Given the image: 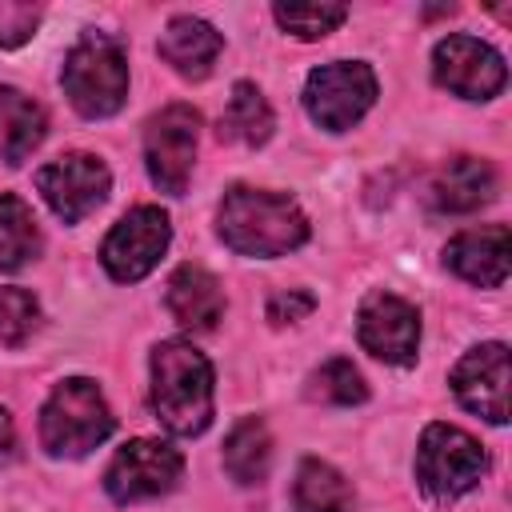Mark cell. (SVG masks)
Listing matches in <instances>:
<instances>
[{
  "label": "cell",
  "instance_id": "obj_1",
  "mask_svg": "<svg viewBox=\"0 0 512 512\" xmlns=\"http://www.w3.org/2000/svg\"><path fill=\"white\" fill-rule=\"evenodd\" d=\"M220 240L240 256H288L308 240V216L284 192L232 184L216 212Z\"/></svg>",
  "mask_w": 512,
  "mask_h": 512
},
{
  "label": "cell",
  "instance_id": "obj_2",
  "mask_svg": "<svg viewBox=\"0 0 512 512\" xmlns=\"http://www.w3.org/2000/svg\"><path fill=\"white\" fill-rule=\"evenodd\" d=\"M152 412L172 436H200L212 424V364L188 340L152 348Z\"/></svg>",
  "mask_w": 512,
  "mask_h": 512
},
{
  "label": "cell",
  "instance_id": "obj_3",
  "mask_svg": "<svg viewBox=\"0 0 512 512\" xmlns=\"http://www.w3.org/2000/svg\"><path fill=\"white\" fill-rule=\"evenodd\" d=\"M112 428H116L112 408L100 384L88 376L60 380L40 408V444L48 456H64V460L88 456L112 436Z\"/></svg>",
  "mask_w": 512,
  "mask_h": 512
},
{
  "label": "cell",
  "instance_id": "obj_4",
  "mask_svg": "<svg viewBox=\"0 0 512 512\" xmlns=\"http://www.w3.org/2000/svg\"><path fill=\"white\" fill-rule=\"evenodd\" d=\"M60 84L72 100V108L88 120H104L124 108L128 96V56L124 44L108 32H84L68 56Z\"/></svg>",
  "mask_w": 512,
  "mask_h": 512
},
{
  "label": "cell",
  "instance_id": "obj_5",
  "mask_svg": "<svg viewBox=\"0 0 512 512\" xmlns=\"http://www.w3.org/2000/svg\"><path fill=\"white\" fill-rule=\"evenodd\" d=\"M488 472V456L476 444V436H468L456 424H428L416 448V484L432 496V500H456L464 492H472Z\"/></svg>",
  "mask_w": 512,
  "mask_h": 512
},
{
  "label": "cell",
  "instance_id": "obj_6",
  "mask_svg": "<svg viewBox=\"0 0 512 512\" xmlns=\"http://www.w3.org/2000/svg\"><path fill=\"white\" fill-rule=\"evenodd\" d=\"M376 72L364 60H332L308 72L304 108L324 132H348L376 104Z\"/></svg>",
  "mask_w": 512,
  "mask_h": 512
},
{
  "label": "cell",
  "instance_id": "obj_7",
  "mask_svg": "<svg viewBox=\"0 0 512 512\" xmlns=\"http://www.w3.org/2000/svg\"><path fill=\"white\" fill-rule=\"evenodd\" d=\"M168 244H172V220H168V212L160 204H136L104 236L100 264H104V272L112 280L136 284V280H144L160 264V256L168 252Z\"/></svg>",
  "mask_w": 512,
  "mask_h": 512
},
{
  "label": "cell",
  "instance_id": "obj_8",
  "mask_svg": "<svg viewBox=\"0 0 512 512\" xmlns=\"http://www.w3.org/2000/svg\"><path fill=\"white\" fill-rule=\"evenodd\" d=\"M200 144V112L192 104H168L144 124V164L160 192L180 196L188 188Z\"/></svg>",
  "mask_w": 512,
  "mask_h": 512
},
{
  "label": "cell",
  "instance_id": "obj_9",
  "mask_svg": "<svg viewBox=\"0 0 512 512\" xmlns=\"http://www.w3.org/2000/svg\"><path fill=\"white\" fill-rule=\"evenodd\" d=\"M184 476V456L164 444V440H148L136 436L124 448H116V456L104 468V492L116 504H136V500H152L164 496L180 484Z\"/></svg>",
  "mask_w": 512,
  "mask_h": 512
},
{
  "label": "cell",
  "instance_id": "obj_10",
  "mask_svg": "<svg viewBox=\"0 0 512 512\" xmlns=\"http://www.w3.org/2000/svg\"><path fill=\"white\" fill-rule=\"evenodd\" d=\"M432 76L460 100H492L508 84L504 56L492 44L464 32H452L432 48Z\"/></svg>",
  "mask_w": 512,
  "mask_h": 512
},
{
  "label": "cell",
  "instance_id": "obj_11",
  "mask_svg": "<svg viewBox=\"0 0 512 512\" xmlns=\"http://www.w3.org/2000/svg\"><path fill=\"white\" fill-rule=\"evenodd\" d=\"M36 188L64 224H76L108 200L112 172L92 152H68V156H56L52 164H44L36 172Z\"/></svg>",
  "mask_w": 512,
  "mask_h": 512
},
{
  "label": "cell",
  "instance_id": "obj_12",
  "mask_svg": "<svg viewBox=\"0 0 512 512\" xmlns=\"http://www.w3.org/2000/svg\"><path fill=\"white\" fill-rule=\"evenodd\" d=\"M356 336L376 360L408 368L420 352V312L396 292H368L356 312Z\"/></svg>",
  "mask_w": 512,
  "mask_h": 512
},
{
  "label": "cell",
  "instance_id": "obj_13",
  "mask_svg": "<svg viewBox=\"0 0 512 512\" xmlns=\"http://www.w3.org/2000/svg\"><path fill=\"white\" fill-rule=\"evenodd\" d=\"M448 384L468 412L484 416L488 424H508V344L488 340L468 348L456 360Z\"/></svg>",
  "mask_w": 512,
  "mask_h": 512
},
{
  "label": "cell",
  "instance_id": "obj_14",
  "mask_svg": "<svg viewBox=\"0 0 512 512\" xmlns=\"http://www.w3.org/2000/svg\"><path fill=\"white\" fill-rule=\"evenodd\" d=\"M508 252H512L508 228L484 224V228H468L452 236L444 248V264L476 288H500L508 280Z\"/></svg>",
  "mask_w": 512,
  "mask_h": 512
},
{
  "label": "cell",
  "instance_id": "obj_15",
  "mask_svg": "<svg viewBox=\"0 0 512 512\" xmlns=\"http://www.w3.org/2000/svg\"><path fill=\"white\" fill-rule=\"evenodd\" d=\"M492 196H496V168L488 160H480V156H456V160H448L432 176V184H428V204L436 212H448V216L476 212Z\"/></svg>",
  "mask_w": 512,
  "mask_h": 512
},
{
  "label": "cell",
  "instance_id": "obj_16",
  "mask_svg": "<svg viewBox=\"0 0 512 512\" xmlns=\"http://www.w3.org/2000/svg\"><path fill=\"white\" fill-rule=\"evenodd\" d=\"M220 48H224V36L200 16H172L156 44L160 60L184 80H204L216 64Z\"/></svg>",
  "mask_w": 512,
  "mask_h": 512
},
{
  "label": "cell",
  "instance_id": "obj_17",
  "mask_svg": "<svg viewBox=\"0 0 512 512\" xmlns=\"http://www.w3.org/2000/svg\"><path fill=\"white\" fill-rule=\"evenodd\" d=\"M164 304L172 312V320L180 328H192V332H208L216 328V320L224 316V288L220 280L200 268V264H180L172 276H168V292H164Z\"/></svg>",
  "mask_w": 512,
  "mask_h": 512
},
{
  "label": "cell",
  "instance_id": "obj_18",
  "mask_svg": "<svg viewBox=\"0 0 512 512\" xmlns=\"http://www.w3.org/2000/svg\"><path fill=\"white\" fill-rule=\"evenodd\" d=\"M44 132H48L44 108L28 92H20L12 84H0V160L4 164L28 160L40 148Z\"/></svg>",
  "mask_w": 512,
  "mask_h": 512
},
{
  "label": "cell",
  "instance_id": "obj_19",
  "mask_svg": "<svg viewBox=\"0 0 512 512\" xmlns=\"http://www.w3.org/2000/svg\"><path fill=\"white\" fill-rule=\"evenodd\" d=\"M268 136H272V108H268L264 92L252 80H236L232 96L220 112V140L260 148Z\"/></svg>",
  "mask_w": 512,
  "mask_h": 512
},
{
  "label": "cell",
  "instance_id": "obj_20",
  "mask_svg": "<svg viewBox=\"0 0 512 512\" xmlns=\"http://www.w3.org/2000/svg\"><path fill=\"white\" fill-rule=\"evenodd\" d=\"M272 464V436L260 416H244L232 424L224 440V472L236 484H260Z\"/></svg>",
  "mask_w": 512,
  "mask_h": 512
},
{
  "label": "cell",
  "instance_id": "obj_21",
  "mask_svg": "<svg viewBox=\"0 0 512 512\" xmlns=\"http://www.w3.org/2000/svg\"><path fill=\"white\" fill-rule=\"evenodd\" d=\"M348 480L328 464V460H300L296 480H292V512H344L348 508Z\"/></svg>",
  "mask_w": 512,
  "mask_h": 512
},
{
  "label": "cell",
  "instance_id": "obj_22",
  "mask_svg": "<svg viewBox=\"0 0 512 512\" xmlns=\"http://www.w3.org/2000/svg\"><path fill=\"white\" fill-rule=\"evenodd\" d=\"M40 252V224L16 192H0V272L24 268Z\"/></svg>",
  "mask_w": 512,
  "mask_h": 512
},
{
  "label": "cell",
  "instance_id": "obj_23",
  "mask_svg": "<svg viewBox=\"0 0 512 512\" xmlns=\"http://www.w3.org/2000/svg\"><path fill=\"white\" fill-rule=\"evenodd\" d=\"M308 400L316 404H336V408H352L368 400V384L360 376V368L344 356L324 360L312 376H308Z\"/></svg>",
  "mask_w": 512,
  "mask_h": 512
},
{
  "label": "cell",
  "instance_id": "obj_24",
  "mask_svg": "<svg viewBox=\"0 0 512 512\" xmlns=\"http://www.w3.org/2000/svg\"><path fill=\"white\" fill-rule=\"evenodd\" d=\"M272 16L296 40H320L348 20V8L344 4H276Z\"/></svg>",
  "mask_w": 512,
  "mask_h": 512
},
{
  "label": "cell",
  "instance_id": "obj_25",
  "mask_svg": "<svg viewBox=\"0 0 512 512\" xmlns=\"http://www.w3.org/2000/svg\"><path fill=\"white\" fill-rule=\"evenodd\" d=\"M40 328V300L28 288L4 284L0 288V344L20 348Z\"/></svg>",
  "mask_w": 512,
  "mask_h": 512
},
{
  "label": "cell",
  "instance_id": "obj_26",
  "mask_svg": "<svg viewBox=\"0 0 512 512\" xmlns=\"http://www.w3.org/2000/svg\"><path fill=\"white\" fill-rule=\"evenodd\" d=\"M44 8L40 4H20V0H0V48H20L24 40L36 36Z\"/></svg>",
  "mask_w": 512,
  "mask_h": 512
},
{
  "label": "cell",
  "instance_id": "obj_27",
  "mask_svg": "<svg viewBox=\"0 0 512 512\" xmlns=\"http://www.w3.org/2000/svg\"><path fill=\"white\" fill-rule=\"evenodd\" d=\"M312 308H316V296H312V292L288 288V292H276V296L268 300V320H272L276 328H280V324H296V320H304Z\"/></svg>",
  "mask_w": 512,
  "mask_h": 512
},
{
  "label": "cell",
  "instance_id": "obj_28",
  "mask_svg": "<svg viewBox=\"0 0 512 512\" xmlns=\"http://www.w3.org/2000/svg\"><path fill=\"white\" fill-rule=\"evenodd\" d=\"M16 456V424H12V412L0 408V464H8Z\"/></svg>",
  "mask_w": 512,
  "mask_h": 512
}]
</instances>
